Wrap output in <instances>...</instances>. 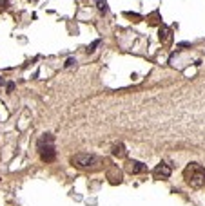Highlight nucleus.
I'll list each match as a JSON object with an SVG mask.
<instances>
[{
	"mask_svg": "<svg viewBox=\"0 0 205 206\" xmlns=\"http://www.w3.org/2000/svg\"><path fill=\"white\" fill-rule=\"evenodd\" d=\"M160 40L161 42H167L169 40V27H165V25L160 27Z\"/></svg>",
	"mask_w": 205,
	"mask_h": 206,
	"instance_id": "obj_7",
	"label": "nucleus"
},
{
	"mask_svg": "<svg viewBox=\"0 0 205 206\" xmlns=\"http://www.w3.org/2000/svg\"><path fill=\"white\" fill-rule=\"evenodd\" d=\"M178 45H180V47H189L191 43H189V42H181V43H178Z\"/></svg>",
	"mask_w": 205,
	"mask_h": 206,
	"instance_id": "obj_13",
	"label": "nucleus"
},
{
	"mask_svg": "<svg viewBox=\"0 0 205 206\" xmlns=\"http://www.w3.org/2000/svg\"><path fill=\"white\" fill-rule=\"evenodd\" d=\"M0 7H9V0H0Z\"/></svg>",
	"mask_w": 205,
	"mask_h": 206,
	"instance_id": "obj_12",
	"label": "nucleus"
},
{
	"mask_svg": "<svg viewBox=\"0 0 205 206\" xmlns=\"http://www.w3.org/2000/svg\"><path fill=\"white\" fill-rule=\"evenodd\" d=\"M71 165L76 166V168H89V166H94L98 165V157L93 156V154H76V156H71Z\"/></svg>",
	"mask_w": 205,
	"mask_h": 206,
	"instance_id": "obj_3",
	"label": "nucleus"
},
{
	"mask_svg": "<svg viewBox=\"0 0 205 206\" xmlns=\"http://www.w3.org/2000/svg\"><path fill=\"white\" fill-rule=\"evenodd\" d=\"M129 172H131V173H144L145 170H147V166L144 165V163H140V161H129Z\"/></svg>",
	"mask_w": 205,
	"mask_h": 206,
	"instance_id": "obj_5",
	"label": "nucleus"
},
{
	"mask_svg": "<svg viewBox=\"0 0 205 206\" xmlns=\"http://www.w3.org/2000/svg\"><path fill=\"white\" fill-rule=\"evenodd\" d=\"M96 6H98V9L102 11V13H107V9H109V7H107V2H105V0H96Z\"/></svg>",
	"mask_w": 205,
	"mask_h": 206,
	"instance_id": "obj_8",
	"label": "nucleus"
},
{
	"mask_svg": "<svg viewBox=\"0 0 205 206\" xmlns=\"http://www.w3.org/2000/svg\"><path fill=\"white\" fill-rule=\"evenodd\" d=\"M6 89H7V92H13V91H15V83H13V81H7Z\"/></svg>",
	"mask_w": 205,
	"mask_h": 206,
	"instance_id": "obj_11",
	"label": "nucleus"
},
{
	"mask_svg": "<svg viewBox=\"0 0 205 206\" xmlns=\"http://www.w3.org/2000/svg\"><path fill=\"white\" fill-rule=\"evenodd\" d=\"M4 83H6V80H4V78H2V76H0V87H2V85H4Z\"/></svg>",
	"mask_w": 205,
	"mask_h": 206,
	"instance_id": "obj_14",
	"label": "nucleus"
},
{
	"mask_svg": "<svg viewBox=\"0 0 205 206\" xmlns=\"http://www.w3.org/2000/svg\"><path fill=\"white\" fill-rule=\"evenodd\" d=\"M113 156L114 157H125L127 156V150H125L124 143H118V145L113 147Z\"/></svg>",
	"mask_w": 205,
	"mask_h": 206,
	"instance_id": "obj_6",
	"label": "nucleus"
},
{
	"mask_svg": "<svg viewBox=\"0 0 205 206\" xmlns=\"http://www.w3.org/2000/svg\"><path fill=\"white\" fill-rule=\"evenodd\" d=\"M38 152H40V157L42 161L46 163H53L56 157V152H55V137L51 134H44L42 139L38 141Z\"/></svg>",
	"mask_w": 205,
	"mask_h": 206,
	"instance_id": "obj_2",
	"label": "nucleus"
},
{
	"mask_svg": "<svg viewBox=\"0 0 205 206\" xmlns=\"http://www.w3.org/2000/svg\"><path fill=\"white\" fill-rule=\"evenodd\" d=\"M183 179L191 188H203L205 186V168L200 163H189L183 170Z\"/></svg>",
	"mask_w": 205,
	"mask_h": 206,
	"instance_id": "obj_1",
	"label": "nucleus"
},
{
	"mask_svg": "<svg viewBox=\"0 0 205 206\" xmlns=\"http://www.w3.org/2000/svg\"><path fill=\"white\" fill-rule=\"evenodd\" d=\"M100 42H102V40H94V42L91 43V45L87 47V52H89V54H91V52H94V49H96V47L100 45Z\"/></svg>",
	"mask_w": 205,
	"mask_h": 206,
	"instance_id": "obj_10",
	"label": "nucleus"
},
{
	"mask_svg": "<svg viewBox=\"0 0 205 206\" xmlns=\"http://www.w3.org/2000/svg\"><path fill=\"white\" fill-rule=\"evenodd\" d=\"M153 173H154L156 179H167L171 176V166L165 165V163H160V165H156V168L153 170Z\"/></svg>",
	"mask_w": 205,
	"mask_h": 206,
	"instance_id": "obj_4",
	"label": "nucleus"
},
{
	"mask_svg": "<svg viewBox=\"0 0 205 206\" xmlns=\"http://www.w3.org/2000/svg\"><path fill=\"white\" fill-rule=\"evenodd\" d=\"M64 67H66V69L76 67V58H67V60H66V63H64Z\"/></svg>",
	"mask_w": 205,
	"mask_h": 206,
	"instance_id": "obj_9",
	"label": "nucleus"
}]
</instances>
